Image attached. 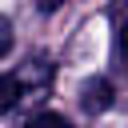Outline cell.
Returning a JSON list of instances; mask_svg holds the SVG:
<instances>
[{"label":"cell","mask_w":128,"mask_h":128,"mask_svg":"<svg viewBox=\"0 0 128 128\" xmlns=\"http://www.w3.org/2000/svg\"><path fill=\"white\" fill-rule=\"evenodd\" d=\"M108 104H112V80H108V76H92V80L80 84V108H84L88 116L104 112Z\"/></svg>","instance_id":"cell-1"},{"label":"cell","mask_w":128,"mask_h":128,"mask_svg":"<svg viewBox=\"0 0 128 128\" xmlns=\"http://www.w3.org/2000/svg\"><path fill=\"white\" fill-rule=\"evenodd\" d=\"M16 100H20V76L4 72V76H0V112H12Z\"/></svg>","instance_id":"cell-2"},{"label":"cell","mask_w":128,"mask_h":128,"mask_svg":"<svg viewBox=\"0 0 128 128\" xmlns=\"http://www.w3.org/2000/svg\"><path fill=\"white\" fill-rule=\"evenodd\" d=\"M24 128H72V124H68L60 112H40V116H32Z\"/></svg>","instance_id":"cell-3"},{"label":"cell","mask_w":128,"mask_h":128,"mask_svg":"<svg viewBox=\"0 0 128 128\" xmlns=\"http://www.w3.org/2000/svg\"><path fill=\"white\" fill-rule=\"evenodd\" d=\"M116 52H120V60L128 64V20L116 28Z\"/></svg>","instance_id":"cell-4"},{"label":"cell","mask_w":128,"mask_h":128,"mask_svg":"<svg viewBox=\"0 0 128 128\" xmlns=\"http://www.w3.org/2000/svg\"><path fill=\"white\" fill-rule=\"evenodd\" d=\"M8 48H12V20H4V16H0V56H4Z\"/></svg>","instance_id":"cell-5"}]
</instances>
